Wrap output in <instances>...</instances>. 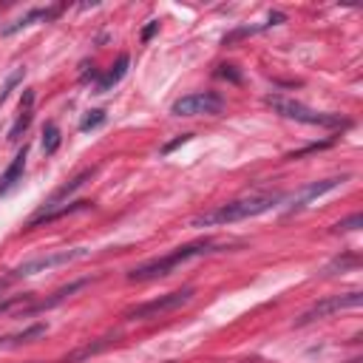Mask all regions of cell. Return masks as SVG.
<instances>
[{"mask_svg":"<svg viewBox=\"0 0 363 363\" xmlns=\"http://www.w3.org/2000/svg\"><path fill=\"white\" fill-rule=\"evenodd\" d=\"M284 20H286V17H284L281 11H269V23H267V28H269V26H278V23H284Z\"/></svg>","mask_w":363,"mask_h":363,"instance_id":"obj_25","label":"cell"},{"mask_svg":"<svg viewBox=\"0 0 363 363\" xmlns=\"http://www.w3.org/2000/svg\"><path fill=\"white\" fill-rule=\"evenodd\" d=\"M102 122H105V111H102V108H94V111H88V113L79 119V130H82V133H88V130L99 128Z\"/></svg>","mask_w":363,"mask_h":363,"instance_id":"obj_18","label":"cell"},{"mask_svg":"<svg viewBox=\"0 0 363 363\" xmlns=\"http://www.w3.org/2000/svg\"><path fill=\"white\" fill-rule=\"evenodd\" d=\"M34 91L28 88L26 94H23V99H20V116L14 119V125L9 128V142H17L26 130H28V125H31V119H34Z\"/></svg>","mask_w":363,"mask_h":363,"instance_id":"obj_11","label":"cell"},{"mask_svg":"<svg viewBox=\"0 0 363 363\" xmlns=\"http://www.w3.org/2000/svg\"><path fill=\"white\" fill-rule=\"evenodd\" d=\"M360 303H363V295H360V292H346V295L323 298V301H318L315 306H309V309L298 318V326H306V323H312V320H318V318H326V315H332V312H340V309H354V306H360Z\"/></svg>","mask_w":363,"mask_h":363,"instance_id":"obj_7","label":"cell"},{"mask_svg":"<svg viewBox=\"0 0 363 363\" xmlns=\"http://www.w3.org/2000/svg\"><path fill=\"white\" fill-rule=\"evenodd\" d=\"M45 323H34V326H26L23 332H14V335H6V337H0V349H14V346H20V343H28V340H34V337H40V335H45Z\"/></svg>","mask_w":363,"mask_h":363,"instance_id":"obj_14","label":"cell"},{"mask_svg":"<svg viewBox=\"0 0 363 363\" xmlns=\"http://www.w3.org/2000/svg\"><path fill=\"white\" fill-rule=\"evenodd\" d=\"M216 77H218V79H230V82H235V85L241 82V74L235 71V65H218V68H216Z\"/></svg>","mask_w":363,"mask_h":363,"instance_id":"obj_22","label":"cell"},{"mask_svg":"<svg viewBox=\"0 0 363 363\" xmlns=\"http://www.w3.org/2000/svg\"><path fill=\"white\" fill-rule=\"evenodd\" d=\"M346 182V176H335V179H323V182H312V184H306L295 199H292V204H289V213H295V210H301V207H306L309 201H315V199H320L323 193H329V190H335V187H340Z\"/></svg>","mask_w":363,"mask_h":363,"instance_id":"obj_8","label":"cell"},{"mask_svg":"<svg viewBox=\"0 0 363 363\" xmlns=\"http://www.w3.org/2000/svg\"><path fill=\"white\" fill-rule=\"evenodd\" d=\"M31 298H34V295H14V298L0 301V315H3V312H14V309H20V312H23V306H26Z\"/></svg>","mask_w":363,"mask_h":363,"instance_id":"obj_20","label":"cell"},{"mask_svg":"<svg viewBox=\"0 0 363 363\" xmlns=\"http://www.w3.org/2000/svg\"><path fill=\"white\" fill-rule=\"evenodd\" d=\"M91 207V201H74V204H65V207H48V210H43V213H37L31 221H28V230L31 227H37V224H48V221H54V218H60V216H68V213H79V210H88Z\"/></svg>","mask_w":363,"mask_h":363,"instance_id":"obj_13","label":"cell"},{"mask_svg":"<svg viewBox=\"0 0 363 363\" xmlns=\"http://www.w3.org/2000/svg\"><path fill=\"white\" fill-rule=\"evenodd\" d=\"M360 224H363V216H360V213H354V216H349V218L337 221L332 230H335V233H349V230H357Z\"/></svg>","mask_w":363,"mask_h":363,"instance_id":"obj_21","label":"cell"},{"mask_svg":"<svg viewBox=\"0 0 363 363\" xmlns=\"http://www.w3.org/2000/svg\"><path fill=\"white\" fill-rule=\"evenodd\" d=\"M218 247H227V244H218L213 238H199V241H190L184 247H176L173 252L167 255H159V258H147L142 264H136L130 272H128V281H153V278H164L170 275L176 267L193 261V258H201V255H210V252H218Z\"/></svg>","mask_w":363,"mask_h":363,"instance_id":"obj_1","label":"cell"},{"mask_svg":"<svg viewBox=\"0 0 363 363\" xmlns=\"http://www.w3.org/2000/svg\"><path fill=\"white\" fill-rule=\"evenodd\" d=\"M193 298V286H184V289H176V292H167V295H159L153 301H145V303H136L125 312L128 320H150V318H162L164 312H173L179 306H184L187 301Z\"/></svg>","mask_w":363,"mask_h":363,"instance_id":"obj_5","label":"cell"},{"mask_svg":"<svg viewBox=\"0 0 363 363\" xmlns=\"http://www.w3.org/2000/svg\"><path fill=\"white\" fill-rule=\"evenodd\" d=\"M26 156H28V145H23L17 150V156L11 159V164L6 167V173L0 176V199H6L20 182H23V170H26Z\"/></svg>","mask_w":363,"mask_h":363,"instance_id":"obj_10","label":"cell"},{"mask_svg":"<svg viewBox=\"0 0 363 363\" xmlns=\"http://www.w3.org/2000/svg\"><path fill=\"white\" fill-rule=\"evenodd\" d=\"M187 139H190V133H182L179 139H173V142H167V145L162 147V153H170V150H176V147H179V145H184Z\"/></svg>","mask_w":363,"mask_h":363,"instance_id":"obj_23","label":"cell"},{"mask_svg":"<svg viewBox=\"0 0 363 363\" xmlns=\"http://www.w3.org/2000/svg\"><path fill=\"white\" fill-rule=\"evenodd\" d=\"M264 28H267V23H264V26H241V28L230 31L221 43H224V45H230V43H235V40H241V37H252V34H258V31H264Z\"/></svg>","mask_w":363,"mask_h":363,"instance_id":"obj_19","label":"cell"},{"mask_svg":"<svg viewBox=\"0 0 363 363\" xmlns=\"http://www.w3.org/2000/svg\"><path fill=\"white\" fill-rule=\"evenodd\" d=\"M156 31H159V23H156V20H150V23H147V26L142 28V40L147 43V40H150V37H153Z\"/></svg>","mask_w":363,"mask_h":363,"instance_id":"obj_24","label":"cell"},{"mask_svg":"<svg viewBox=\"0 0 363 363\" xmlns=\"http://www.w3.org/2000/svg\"><path fill=\"white\" fill-rule=\"evenodd\" d=\"M91 250L85 247H74V250H51V252H43V255H34V258H26L23 264H17L14 269H9V275L0 278V289L14 284V281H23V278H31L37 272H48V269H57V267H68L74 261H82L88 258Z\"/></svg>","mask_w":363,"mask_h":363,"instance_id":"obj_3","label":"cell"},{"mask_svg":"<svg viewBox=\"0 0 363 363\" xmlns=\"http://www.w3.org/2000/svg\"><path fill=\"white\" fill-rule=\"evenodd\" d=\"M128 65H130V60H128V54H119L116 57V62L99 77V82H96V94H105V91H111L113 85H119V79L128 74Z\"/></svg>","mask_w":363,"mask_h":363,"instance_id":"obj_12","label":"cell"},{"mask_svg":"<svg viewBox=\"0 0 363 363\" xmlns=\"http://www.w3.org/2000/svg\"><path fill=\"white\" fill-rule=\"evenodd\" d=\"M221 111H224V99L218 94H213V91H196V94L179 96L170 105L173 116H216Z\"/></svg>","mask_w":363,"mask_h":363,"instance_id":"obj_6","label":"cell"},{"mask_svg":"<svg viewBox=\"0 0 363 363\" xmlns=\"http://www.w3.org/2000/svg\"><path fill=\"white\" fill-rule=\"evenodd\" d=\"M60 14V6H54V9H43V6H37V9H28L23 17H17L14 23H9V26H3V37H11V34H17V31H23V28H28V26H34V23H48V20H54Z\"/></svg>","mask_w":363,"mask_h":363,"instance_id":"obj_9","label":"cell"},{"mask_svg":"<svg viewBox=\"0 0 363 363\" xmlns=\"http://www.w3.org/2000/svg\"><path fill=\"white\" fill-rule=\"evenodd\" d=\"M264 105L272 108L275 113L286 116V119H295V122H303V125H318V128H349V119H343L340 113H320V111H312L295 99H286V96H278V94H269L264 96Z\"/></svg>","mask_w":363,"mask_h":363,"instance_id":"obj_4","label":"cell"},{"mask_svg":"<svg viewBox=\"0 0 363 363\" xmlns=\"http://www.w3.org/2000/svg\"><path fill=\"white\" fill-rule=\"evenodd\" d=\"M284 196L281 193H261V196H247V199H235L227 204H218L201 216H196L190 224L193 227H218V224H233V221H244L252 216H261L267 210H272Z\"/></svg>","mask_w":363,"mask_h":363,"instance_id":"obj_2","label":"cell"},{"mask_svg":"<svg viewBox=\"0 0 363 363\" xmlns=\"http://www.w3.org/2000/svg\"><path fill=\"white\" fill-rule=\"evenodd\" d=\"M23 77H26V68H23V65H17V68H14V71L6 77V82H3V88H0V105H3V102L9 99V94H11V91H14L20 82H23Z\"/></svg>","mask_w":363,"mask_h":363,"instance_id":"obj_17","label":"cell"},{"mask_svg":"<svg viewBox=\"0 0 363 363\" xmlns=\"http://www.w3.org/2000/svg\"><path fill=\"white\" fill-rule=\"evenodd\" d=\"M60 142H62V133H60V128H57L54 122H48V125L43 128V153H45V156L57 153Z\"/></svg>","mask_w":363,"mask_h":363,"instance_id":"obj_16","label":"cell"},{"mask_svg":"<svg viewBox=\"0 0 363 363\" xmlns=\"http://www.w3.org/2000/svg\"><path fill=\"white\" fill-rule=\"evenodd\" d=\"M91 176H94V167H91V170H82V173H79L77 179H71L68 184H62V187H60V190H57V193H54V196L48 199V204H45V207H54L57 201H62L65 196H71L74 190H79V187H82V184H85V182H88Z\"/></svg>","mask_w":363,"mask_h":363,"instance_id":"obj_15","label":"cell"}]
</instances>
